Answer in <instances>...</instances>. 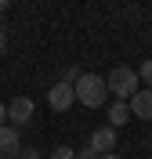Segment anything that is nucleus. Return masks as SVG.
Here are the masks:
<instances>
[{
    "label": "nucleus",
    "instance_id": "f257e3e1",
    "mask_svg": "<svg viewBox=\"0 0 152 159\" xmlns=\"http://www.w3.org/2000/svg\"><path fill=\"white\" fill-rule=\"evenodd\" d=\"M105 94H109V83L98 72H83L76 80V101L87 109H105Z\"/></svg>",
    "mask_w": 152,
    "mask_h": 159
},
{
    "label": "nucleus",
    "instance_id": "f03ea898",
    "mask_svg": "<svg viewBox=\"0 0 152 159\" xmlns=\"http://www.w3.org/2000/svg\"><path fill=\"white\" fill-rule=\"evenodd\" d=\"M105 83H109V94H116V101H127V98L138 94V72L127 69V65H116L105 76Z\"/></svg>",
    "mask_w": 152,
    "mask_h": 159
},
{
    "label": "nucleus",
    "instance_id": "7ed1b4c3",
    "mask_svg": "<svg viewBox=\"0 0 152 159\" xmlns=\"http://www.w3.org/2000/svg\"><path fill=\"white\" fill-rule=\"evenodd\" d=\"M47 105L54 112H65V109H72V105H76V87H69V83H54V87L47 90Z\"/></svg>",
    "mask_w": 152,
    "mask_h": 159
},
{
    "label": "nucleus",
    "instance_id": "20e7f679",
    "mask_svg": "<svg viewBox=\"0 0 152 159\" xmlns=\"http://www.w3.org/2000/svg\"><path fill=\"white\" fill-rule=\"evenodd\" d=\"M33 109H36V105H33V98H25V94L15 98V101H7V119H11V127L18 130L22 123H29V119H33Z\"/></svg>",
    "mask_w": 152,
    "mask_h": 159
},
{
    "label": "nucleus",
    "instance_id": "39448f33",
    "mask_svg": "<svg viewBox=\"0 0 152 159\" xmlns=\"http://www.w3.org/2000/svg\"><path fill=\"white\" fill-rule=\"evenodd\" d=\"M22 152V134L15 127H0V159H15Z\"/></svg>",
    "mask_w": 152,
    "mask_h": 159
},
{
    "label": "nucleus",
    "instance_id": "423d86ee",
    "mask_svg": "<svg viewBox=\"0 0 152 159\" xmlns=\"http://www.w3.org/2000/svg\"><path fill=\"white\" fill-rule=\"evenodd\" d=\"M87 145H91L98 156H105V152H112V148H116V130H112V127H98V130H91Z\"/></svg>",
    "mask_w": 152,
    "mask_h": 159
},
{
    "label": "nucleus",
    "instance_id": "0eeeda50",
    "mask_svg": "<svg viewBox=\"0 0 152 159\" xmlns=\"http://www.w3.org/2000/svg\"><path fill=\"white\" fill-rule=\"evenodd\" d=\"M131 116L138 119H152V90H138L131 101Z\"/></svg>",
    "mask_w": 152,
    "mask_h": 159
},
{
    "label": "nucleus",
    "instance_id": "6e6552de",
    "mask_svg": "<svg viewBox=\"0 0 152 159\" xmlns=\"http://www.w3.org/2000/svg\"><path fill=\"white\" fill-rule=\"evenodd\" d=\"M127 119H131V105H127V101H112L109 105V127L116 130V127H123Z\"/></svg>",
    "mask_w": 152,
    "mask_h": 159
},
{
    "label": "nucleus",
    "instance_id": "1a4fd4ad",
    "mask_svg": "<svg viewBox=\"0 0 152 159\" xmlns=\"http://www.w3.org/2000/svg\"><path fill=\"white\" fill-rule=\"evenodd\" d=\"M138 80H145V83H149V90H152V58H149V61H141V69H138Z\"/></svg>",
    "mask_w": 152,
    "mask_h": 159
},
{
    "label": "nucleus",
    "instance_id": "9d476101",
    "mask_svg": "<svg viewBox=\"0 0 152 159\" xmlns=\"http://www.w3.org/2000/svg\"><path fill=\"white\" fill-rule=\"evenodd\" d=\"M51 159H76V152H72L69 145H58V148L51 152Z\"/></svg>",
    "mask_w": 152,
    "mask_h": 159
},
{
    "label": "nucleus",
    "instance_id": "9b49d317",
    "mask_svg": "<svg viewBox=\"0 0 152 159\" xmlns=\"http://www.w3.org/2000/svg\"><path fill=\"white\" fill-rule=\"evenodd\" d=\"M76 159H98V152L87 145V148H80V152H76Z\"/></svg>",
    "mask_w": 152,
    "mask_h": 159
},
{
    "label": "nucleus",
    "instance_id": "f8f14e48",
    "mask_svg": "<svg viewBox=\"0 0 152 159\" xmlns=\"http://www.w3.org/2000/svg\"><path fill=\"white\" fill-rule=\"evenodd\" d=\"M0 51H7V29L0 25Z\"/></svg>",
    "mask_w": 152,
    "mask_h": 159
},
{
    "label": "nucleus",
    "instance_id": "ddd939ff",
    "mask_svg": "<svg viewBox=\"0 0 152 159\" xmlns=\"http://www.w3.org/2000/svg\"><path fill=\"white\" fill-rule=\"evenodd\" d=\"M4 119H7V105L0 101V127H4Z\"/></svg>",
    "mask_w": 152,
    "mask_h": 159
},
{
    "label": "nucleus",
    "instance_id": "4468645a",
    "mask_svg": "<svg viewBox=\"0 0 152 159\" xmlns=\"http://www.w3.org/2000/svg\"><path fill=\"white\" fill-rule=\"evenodd\" d=\"M98 159H120V156H116V152H105V156H98Z\"/></svg>",
    "mask_w": 152,
    "mask_h": 159
},
{
    "label": "nucleus",
    "instance_id": "2eb2a0df",
    "mask_svg": "<svg viewBox=\"0 0 152 159\" xmlns=\"http://www.w3.org/2000/svg\"><path fill=\"white\" fill-rule=\"evenodd\" d=\"M25 159H40V156H36V152H33V148H29V152H25Z\"/></svg>",
    "mask_w": 152,
    "mask_h": 159
},
{
    "label": "nucleus",
    "instance_id": "dca6fc26",
    "mask_svg": "<svg viewBox=\"0 0 152 159\" xmlns=\"http://www.w3.org/2000/svg\"><path fill=\"white\" fill-rule=\"evenodd\" d=\"M4 11H7V0H0V15H4Z\"/></svg>",
    "mask_w": 152,
    "mask_h": 159
}]
</instances>
